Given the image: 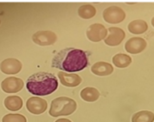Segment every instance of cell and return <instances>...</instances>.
Segmentation results:
<instances>
[{"label": "cell", "mask_w": 154, "mask_h": 122, "mask_svg": "<svg viewBox=\"0 0 154 122\" xmlns=\"http://www.w3.org/2000/svg\"><path fill=\"white\" fill-rule=\"evenodd\" d=\"M0 23H1V20H0Z\"/></svg>", "instance_id": "603a6c76"}, {"label": "cell", "mask_w": 154, "mask_h": 122, "mask_svg": "<svg viewBox=\"0 0 154 122\" xmlns=\"http://www.w3.org/2000/svg\"><path fill=\"white\" fill-rule=\"evenodd\" d=\"M89 64L86 53L82 49L67 47L59 51L53 58L52 67L69 73L85 69Z\"/></svg>", "instance_id": "6da1fadb"}, {"label": "cell", "mask_w": 154, "mask_h": 122, "mask_svg": "<svg viewBox=\"0 0 154 122\" xmlns=\"http://www.w3.org/2000/svg\"><path fill=\"white\" fill-rule=\"evenodd\" d=\"M4 103H5L6 108L11 111L19 110L23 106V100L18 96H9L6 98Z\"/></svg>", "instance_id": "9a60e30c"}, {"label": "cell", "mask_w": 154, "mask_h": 122, "mask_svg": "<svg viewBox=\"0 0 154 122\" xmlns=\"http://www.w3.org/2000/svg\"><path fill=\"white\" fill-rule=\"evenodd\" d=\"M151 25H152V26H153V27H154V18L151 19Z\"/></svg>", "instance_id": "7402d4cb"}, {"label": "cell", "mask_w": 154, "mask_h": 122, "mask_svg": "<svg viewBox=\"0 0 154 122\" xmlns=\"http://www.w3.org/2000/svg\"><path fill=\"white\" fill-rule=\"evenodd\" d=\"M125 32L120 27H110L108 29V35L104 39V43L110 47H115L120 45L125 37Z\"/></svg>", "instance_id": "8992f818"}, {"label": "cell", "mask_w": 154, "mask_h": 122, "mask_svg": "<svg viewBox=\"0 0 154 122\" xmlns=\"http://www.w3.org/2000/svg\"><path fill=\"white\" fill-rule=\"evenodd\" d=\"M2 122H26V118L20 114H8L2 118Z\"/></svg>", "instance_id": "ffe728a7"}, {"label": "cell", "mask_w": 154, "mask_h": 122, "mask_svg": "<svg viewBox=\"0 0 154 122\" xmlns=\"http://www.w3.org/2000/svg\"><path fill=\"white\" fill-rule=\"evenodd\" d=\"M91 70L94 74L97 76L104 77V76H109L113 72V67L107 62L101 61V62H97L94 64L91 68Z\"/></svg>", "instance_id": "4fadbf2b"}, {"label": "cell", "mask_w": 154, "mask_h": 122, "mask_svg": "<svg viewBox=\"0 0 154 122\" xmlns=\"http://www.w3.org/2000/svg\"><path fill=\"white\" fill-rule=\"evenodd\" d=\"M81 98L87 102H94L100 97V92L95 88H85L80 93Z\"/></svg>", "instance_id": "2e32d148"}, {"label": "cell", "mask_w": 154, "mask_h": 122, "mask_svg": "<svg viewBox=\"0 0 154 122\" xmlns=\"http://www.w3.org/2000/svg\"><path fill=\"white\" fill-rule=\"evenodd\" d=\"M55 122H72V121L69 119H66V118H60V119L56 120Z\"/></svg>", "instance_id": "44dd1931"}, {"label": "cell", "mask_w": 154, "mask_h": 122, "mask_svg": "<svg viewBox=\"0 0 154 122\" xmlns=\"http://www.w3.org/2000/svg\"><path fill=\"white\" fill-rule=\"evenodd\" d=\"M112 63L120 69H124L131 64V57L125 54H117L112 57Z\"/></svg>", "instance_id": "e0dca14e"}, {"label": "cell", "mask_w": 154, "mask_h": 122, "mask_svg": "<svg viewBox=\"0 0 154 122\" xmlns=\"http://www.w3.org/2000/svg\"><path fill=\"white\" fill-rule=\"evenodd\" d=\"M58 80L54 74L38 72L30 76L26 81V88L35 96H47L57 89Z\"/></svg>", "instance_id": "7a4b0ae2"}, {"label": "cell", "mask_w": 154, "mask_h": 122, "mask_svg": "<svg viewBox=\"0 0 154 122\" xmlns=\"http://www.w3.org/2000/svg\"><path fill=\"white\" fill-rule=\"evenodd\" d=\"M126 13L122 8L117 6H112L104 9L103 19L110 24H118L125 19Z\"/></svg>", "instance_id": "277c9868"}, {"label": "cell", "mask_w": 154, "mask_h": 122, "mask_svg": "<svg viewBox=\"0 0 154 122\" xmlns=\"http://www.w3.org/2000/svg\"><path fill=\"white\" fill-rule=\"evenodd\" d=\"M107 35L108 30L102 24H93L86 31V36L92 42H99L103 39H105Z\"/></svg>", "instance_id": "5b68a950"}, {"label": "cell", "mask_w": 154, "mask_h": 122, "mask_svg": "<svg viewBox=\"0 0 154 122\" xmlns=\"http://www.w3.org/2000/svg\"><path fill=\"white\" fill-rule=\"evenodd\" d=\"M128 29L132 34H143L148 30V24L146 23V21L141 19L133 20L128 25Z\"/></svg>", "instance_id": "5bb4252c"}, {"label": "cell", "mask_w": 154, "mask_h": 122, "mask_svg": "<svg viewBox=\"0 0 154 122\" xmlns=\"http://www.w3.org/2000/svg\"><path fill=\"white\" fill-rule=\"evenodd\" d=\"M24 87V81L18 78H7L1 83V88L6 93H17Z\"/></svg>", "instance_id": "9c48e42d"}, {"label": "cell", "mask_w": 154, "mask_h": 122, "mask_svg": "<svg viewBox=\"0 0 154 122\" xmlns=\"http://www.w3.org/2000/svg\"><path fill=\"white\" fill-rule=\"evenodd\" d=\"M26 108L32 114L39 115L46 110L47 102L39 97H32L26 101Z\"/></svg>", "instance_id": "ba28073f"}, {"label": "cell", "mask_w": 154, "mask_h": 122, "mask_svg": "<svg viewBox=\"0 0 154 122\" xmlns=\"http://www.w3.org/2000/svg\"><path fill=\"white\" fill-rule=\"evenodd\" d=\"M0 69L5 74H17L22 69V63L16 58H8L0 64Z\"/></svg>", "instance_id": "30bf717a"}, {"label": "cell", "mask_w": 154, "mask_h": 122, "mask_svg": "<svg viewBox=\"0 0 154 122\" xmlns=\"http://www.w3.org/2000/svg\"><path fill=\"white\" fill-rule=\"evenodd\" d=\"M58 78L62 85L69 88L77 87L82 83V78L74 73H66L64 71H60L58 73Z\"/></svg>", "instance_id": "7c38bea8"}, {"label": "cell", "mask_w": 154, "mask_h": 122, "mask_svg": "<svg viewBox=\"0 0 154 122\" xmlns=\"http://www.w3.org/2000/svg\"><path fill=\"white\" fill-rule=\"evenodd\" d=\"M96 14V9L92 5L81 6L78 9V15L84 19H90L94 18Z\"/></svg>", "instance_id": "d6986e66"}, {"label": "cell", "mask_w": 154, "mask_h": 122, "mask_svg": "<svg viewBox=\"0 0 154 122\" xmlns=\"http://www.w3.org/2000/svg\"><path fill=\"white\" fill-rule=\"evenodd\" d=\"M154 113L148 110H142L135 113L131 117V122H153Z\"/></svg>", "instance_id": "ac0fdd59"}, {"label": "cell", "mask_w": 154, "mask_h": 122, "mask_svg": "<svg viewBox=\"0 0 154 122\" xmlns=\"http://www.w3.org/2000/svg\"><path fill=\"white\" fill-rule=\"evenodd\" d=\"M147 47V42L141 37H131L125 44V49L131 54H139Z\"/></svg>", "instance_id": "8fae6325"}, {"label": "cell", "mask_w": 154, "mask_h": 122, "mask_svg": "<svg viewBox=\"0 0 154 122\" xmlns=\"http://www.w3.org/2000/svg\"><path fill=\"white\" fill-rule=\"evenodd\" d=\"M76 108L75 100L66 97H59L52 101L49 114L52 117L69 116L76 110Z\"/></svg>", "instance_id": "3957f363"}, {"label": "cell", "mask_w": 154, "mask_h": 122, "mask_svg": "<svg viewBox=\"0 0 154 122\" xmlns=\"http://www.w3.org/2000/svg\"><path fill=\"white\" fill-rule=\"evenodd\" d=\"M32 39L39 46H50L56 42L57 37L52 31H38L33 35Z\"/></svg>", "instance_id": "52a82bcc"}]
</instances>
